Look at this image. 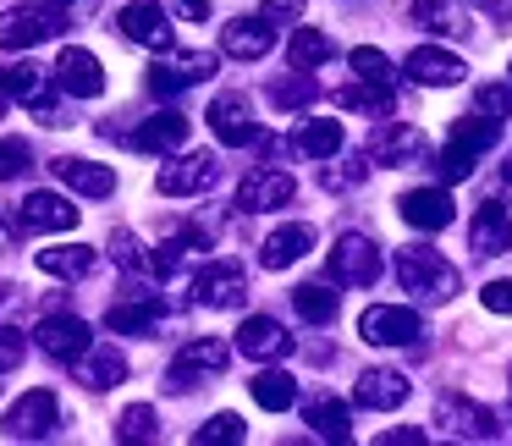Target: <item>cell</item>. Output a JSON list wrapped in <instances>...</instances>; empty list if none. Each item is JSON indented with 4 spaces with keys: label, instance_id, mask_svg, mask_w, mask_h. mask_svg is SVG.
<instances>
[{
    "label": "cell",
    "instance_id": "d6986e66",
    "mask_svg": "<svg viewBox=\"0 0 512 446\" xmlns=\"http://www.w3.org/2000/svg\"><path fill=\"white\" fill-rule=\"evenodd\" d=\"M210 127H215V138H221V144H232V149L259 144V122L248 116L243 94H221V100L210 105Z\"/></svg>",
    "mask_w": 512,
    "mask_h": 446
},
{
    "label": "cell",
    "instance_id": "9f6ffc18",
    "mask_svg": "<svg viewBox=\"0 0 512 446\" xmlns=\"http://www.w3.org/2000/svg\"><path fill=\"white\" fill-rule=\"evenodd\" d=\"M507 182H512V160H507Z\"/></svg>",
    "mask_w": 512,
    "mask_h": 446
},
{
    "label": "cell",
    "instance_id": "816d5d0a",
    "mask_svg": "<svg viewBox=\"0 0 512 446\" xmlns=\"http://www.w3.org/2000/svg\"><path fill=\"white\" fill-rule=\"evenodd\" d=\"M430 435L413 430V424H397V430H380V446H424Z\"/></svg>",
    "mask_w": 512,
    "mask_h": 446
},
{
    "label": "cell",
    "instance_id": "7a4b0ae2",
    "mask_svg": "<svg viewBox=\"0 0 512 446\" xmlns=\"http://www.w3.org/2000/svg\"><path fill=\"white\" fill-rule=\"evenodd\" d=\"M56 424H61V402H56V391L39 386V391H23V397L6 408V424H0V430H6V441H45Z\"/></svg>",
    "mask_w": 512,
    "mask_h": 446
},
{
    "label": "cell",
    "instance_id": "f6af8a7d",
    "mask_svg": "<svg viewBox=\"0 0 512 446\" xmlns=\"http://www.w3.org/2000/svg\"><path fill=\"white\" fill-rule=\"evenodd\" d=\"M364 177H369V155L347 160V166H325V188H358Z\"/></svg>",
    "mask_w": 512,
    "mask_h": 446
},
{
    "label": "cell",
    "instance_id": "6f0895ef",
    "mask_svg": "<svg viewBox=\"0 0 512 446\" xmlns=\"http://www.w3.org/2000/svg\"><path fill=\"white\" fill-rule=\"evenodd\" d=\"M507 83H512V67H507Z\"/></svg>",
    "mask_w": 512,
    "mask_h": 446
},
{
    "label": "cell",
    "instance_id": "ac0fdd59",
    "mask_svg": "<svg viewBox=\"0 0 512 446\" xmlns=\"http://www.w3.org/2000/svg\"><path fill=\"white\" fill-rule=\"evenodd\" d=\"M215 182V155H177L160 166V193L166 199H188V193H204Z\"/></svg>",
    "mask_w": 512,
    "mask_h": 446
},
{
    "label": "cell",
    "instance_id": "5bb4252c",
    "mask_svg": "<svg viewBox=\"0 0 512 446\" xmlns=\"http://www.w3.org/2000/svg\"><path fill=\"white\" fill-rule=\"evenodd\" d=\"M133 45H149V50H171V23H166V6L160 0H127L122 17H116Z\"/></svg>",
    "mask_w": 512,
    "mask_h": 446
},
{
    "label": "cell",
    "instance_id": "603a6c76",
    "mask_svg": "<svg viewBox=\"0 0 512 446\" xmlns=\"http://www.w3.org/2000/svg\"><path fill=\"white\" fill-rule=\"evenodd\" d=\"M34 336H39V347H45L50 358H61V364H72V358L89 347V325H83L78 314H50Z\"/></svg>",
    "mask_w": 512,
    "mask_h": 446
},
{
    "label": "cell",
    "instance_id": "1f68e13d",
    "mask_svg": "<svg viewBox=\"0 0 512 446\" xmlns=\"http://www.w3.org/2000/svg\"><path fill=\"white\" fill-rule=\"evenodd\" d=\"M39 270L45 276H61V281H78L94 270V248L83 243H67V248H39Z\"/></svg>",
    "mask_w": 512,
    "mask_h": 446
},
{
    "label": "cell",
    "instance_id": "8992f818",
    "mask_svg": "<svg viewBox=\"0 0 512 446\" xmlns=\"http://www.w3.org/2000/svg\"><path fill=\"white\" fill-rule=\"evenodd\" d=\"M358 331H364L369 347H413L419 342V314L397 309V303H375V309H364Z\"/></svg>",
    "mask_w": 512,
    "mask_h": 446
},
{
    "label": "cell",
    "instance_id": "5b68a950",
    "mask_svg": "<svg viewBox=\"0 0 512 446\" xmlns=\"http://www.w3.org/2000/svg\"><path fill=\"white\" fill-rule=\"evenodd\" d=\"M56 34H61V17L45 12V6H12V12H0V45L6 50H34Z\"/></svg>",
    "mask_w": 512,
    "mask_h": 446
},
{
    "label": "cell",
    "instance_id": "ab89813d",
    "mask_svg": "<svg viewBox=\"0 0 512 446\" xmlns=\"http://www.w3.org/2000/svg\"><path fill=\"white\" fill-rule=\"evenodd\" d=\"M314 94H320V89H314V78H309V72H298V67H292V78L270 83V100H276L281 111H303Z\"/></svg>",
    "mask_w": 512,
    "mask_h": 446
},
{
    "label": "cell",
    "instance_id": "83f0119b",
    "mask_svg": "<svg viewBox=\"0 0 512 446\" xmlns=\"http://www.w3.org/2000/svg\"><path fill=\"white\" fill-rule=\"evenodd\" d=\"M413 17H419L430 34H446V39H463L468 28H474L463 0H413Z\"/></svg>",
    "mask_w": 512,
    "mask_h": 446
},
{
    "label": "cell",
    "instance_id": "f546056e",
    "mask_svg": "<svg viewBox=\"0 0 512 446\" xmlns=\"http://www.w3.org/2000/svg\"><path fill=\"white\" fill-rule=\"evenodd\" d=\"M105 325H111L116 336H149L160 325V298H127V303H111V314H105Z\"/></svg>",
    "mask_w": 512,
    "mask_h": 446
},
{
    "label": "cell",
    "instance_id": "681fc988",
    "mask_svg": "<svg viewBox=\"0 0 512 446\" xmlns=\"http://www.w3.org/2000/svg\"><path fill=\"white\" fill-rule=\"evenodd\" d=\"M479 303H485L490 314H512V281H490V287L479 292Z\"/></svg>",
    "mask_w": 512,
    "mask_h": 446
},
{
    "label": "cell",
    "instance_id": "7402d4cb",
    "mask_svg": "<svg viewBox=\"0 0 512 446\" xmlns=\"http://www.w3.org/2000/svg\"><path fill=\"white\" fill-rule=\"evenodd\" d=\"M413 155H424V133L408 122H386L369 144V166H408Z\"/></svg>",
    "mask_w": 512,
    "mask_h": 446
},
{
    "label": "cell",
    "instance_id": "7dc6e473",
    "mask_svg": "<svg viewBox=\"0 0 512 446\" xmlns=\"http://www.w3.org/2000/svg\"><path fill=\"white\" fill-rule=\"evenodd\" d=\"M474 160H479V155H468V149L446 144V149H441V177H446V182H463L468 171H474Z\"/></svg>",
    "mask_w": 512,
    "mask_h": 446
},
{
    "label": "cell",
    "instance_id": "f35d334b",
    "mask_svg": "<svg viewBox=\"0 0 512 446\" xmlns=\"http://www.w3.org/2000/svg\"><path fill=\"white\" fill-rule=\"evenodd\" d=\"M248 435V424L237 419V413H215L210 424H199L193 430V446H237Z\"/></svg>",
    "mask_w": 512,
    "mask_h": 446
},
{
    "label": "cell",
    "instance_id": "44dd1931",
    "mask_svg": "<svg viewBox=\"0 0 512 446\" xmlns=\"http://www.w3.org/2000/svg\"><path fill=\"white\" fill-rule=\"evenodd\" d=\"M56 177L67 182L72 193H83V199H111V193H116V171L100 166V160H83V155H61L56 160Z\"/></svg>",
    "mask_w": 512,
    "mask_h": 446
},
{
    "label": "cell",
    "instance_id": "f1b7e54d",
    "mask_svg": "<svg viewBox=\"0 0 512 446\" xmlns=\"http://www.w3.org/2000/svg\"><path fill=\"white\" fill-rule=\"evenodd\" d=\"M292 149L309 160H336L342 155V122L336 116H314V122H303L298 133H292Z\"/></svg>",
    "mask_w": 512,
    "mask_h": 446
},
{
    "label": "cell",
    "instance_id": "484cf974",
    "mask_svg": "<svg viewBox=\"0 0 512 446\" xmlns=\"http://www.w3.org/2000/svg\"><path fill=\"white\" fill-rule=\"evenodd\" d=\"M353 402L358 408H402L408 402V380L397 375V369H364L358 375V386H353Z\"/></svg>",
    "mask_w": 512,
    "mask_h": 446
},
{
    "label": "cell",
    "instance_id": "ee69618b",
    "mask_svg": "<svg viewBox=\"0 0 512 446\" xmlns=\"http://www.w3.org/2000/svg\"><path fill=\"white\" fill-rule=\"evenodd\" d=\"M23 353H28V336L12 331V325H0V375L23 364Z\"/></svg>",
    "mask_w": 512,
    "mask_h": 446
},
{
    "label": "cell",
    "instance_id": "4fadbf2b",
    "mask_svg": "<svg viewBox=\"0 0 512 446\" xmlns=\"http://www.w3.org/2000/svg\"><path fill=\"white\" fill-rule=\"evenodd\" d=\"M397 210H402V221L419 226V232H446V226L457 221V204L446 188H408L397 199Z\"/></svg>",
    "mask_w": 512,
    "mask_h": 446
},
{
    "label": "cell",
    "instance_id": "8fae6325",
    "mask_svg": "<svg viewBox=\"0 0 512 446\" xmlns=\"http://www.w3.org/2000/svg\"><path fill=\"white\" fill-rule=\"evenodd\" d=\"M237 353L243 358H259V364H270V358H287L292 353V331L281 320H270V314H248L243 325H237Z\"/></svg>",
    "mask_w": 512,
    "mask_h": 446
},
{
    "label": "cell",
    "instance_id": "3957f363",
    "mask_svg": "<svg viewBox=\"0 0 512 446\" xmlns=\"http://www.w3.org/2000/svg\"><path fill=\"white\" fill-rule=\"evenodd\" d=\"M325 265H331L336 287H369V281H380V243H369L364 232H347V237H336Z\"/></svg>",
    "mask_w": 512,
    "mask_h": 446
},
{
    "label": "cell",
    "instance_id": "d6a6232c",
    "mask_svg": "<svg viewBox=\"0 0 512 446\" xmlns=\"http://www.w3.org/2000/svg\"><path fill=\"white\" fill-rule=\"evenodd\" d=\"M39 94H45V67H34V61H17V67H0V100L34 105Z\"/></svg>",
    "mask_w": 512,
    "mask_h": 446
},
{
    "label": "cell",
    "instance_id": "11a10c76",
    "mask_svg": "<svg viewBox=\"0 0 512 446\" xmlns=\"http://www.w3.org/2000/svg\"><path fill=\"white\" fill-rule=\"evenodd\" d=\"M39 6H56V12H61V6H72V0H39Z\"/></svg>",
    "mask_w": 512,
    "mask_h": 446
},
{
    "label": "cell",
    "instance_id": "60d3db41",
    "mask_svg": "<svg viewBox=\"0 0 512 446\" xmlns=\"http://www.w3.org/2000/svg\"><path fill=\"white\" fill-rule=\"evenodd\" d=\"M160 424H155V408L149 402H133V408L116 419V441H155Z\"/></svg>",
    "mask_w": 512,
    "mask_h": 446
},
{
    "label": "cell",
    "instance_id": "ba28073f",
    "mask_svg": "<svg viewBox=\"0 0 512 446\" xmlns=\"http://www.w3.org/2000/svg\"><path fill=\"white\" fill-rule=\"evenodd\" d=\"M243 298H248V276H243V265H232V259L204 265L199 276H193V303H204V309H237Z\"/></svg>",
    "mask_w": 512,
    "mask_h": 446
},
{
    "label": "cell",
    "instance_id": "836d02e7",
    "mask_svg": "<svg viewBox=\"0 0 512 446\" xmlns=\"http://www.w3.org/2000/svg\"><path fill=\"white\" fill-rule=\"evenodd\" d=\"M248 391H254V402L265 413H281V408L298 402V380H292L287 369H265V375H254V380H248Z\"/></svg>",
    "mask_w": 512,
    "mask_h": 446
},
{
    "label": "cell",
    "instance_id": "b9f144b4",
    "mask_svg": "<svg viewBox=\"0 0 512 446\" xmlns=\"http://www.w3.org/2000/svg\"><path fill=\"white\" fill-rule=\"evenodd\" d=\"M347 61H353V72H358V78H364V83H380V89H391V83H397V72H391V61L380 56L375 45H358V50H353V56H347Z\"/></svg>",
    "mask_w": 512,
    "mask_h": 446
},
{
    "label": "cell",
    "instance_id": "ffe728a7",
    "mask_svg": "<svg viewBox=\"0 0 512 446\" xmlns=\"http://www.w3.org/2000/svg\"><path fill=\"white\" fill-rule=\"evenodd\" d=\"M270 45H276V28L265 23V17H232V23L221 28V50L237 61H259L270 56Z\"/></svg>",
    "mask_w": 512,
    "mask_h": 446
},
{
    "label": "cell",
    "instance_id": "30bf717a",
    "mask_svg": "<svg viewBox=\"0 0 512 446\" xmlns=\"http://www.w3.org/2000/svg\"><path fill=\"white\" fill-rule=\"evenodd\" d=\"M226 358H232V347L215 342V336H199V342H188V347L177 353V364H171V391H188V386H199L204 375H221Z\"/></svg>",
    "mask_w": 512,
    "mask_h": 446
},
{
    "label": "cell",
    "instance_id": "4316f807",
    "mask_svg": "<svg viewBox=\"0 0 512 446\" xmlns=\"http://www.w3.org/2000/svg\"><path fill=\"white\" fill-rule=\"evenodd\" d=\"M133 144L144 149V155H171V149L188 144V116H182V111H160V116H149V122L133 133Z\"/></svg>",
    "mask_w": 512,
    "mask_h": 446
},
{
    "label": "cell",
    "instance_id": "277c9868",
    "mask_svg": "<svg viewBox=\"0 0 512 446\" xmlns=\"http://www.w3.org/2000/svg\"><path fill=\"white\" fill-rule=\"evenodd\" d=\"M215 78V56L210 50H182V56H166L149 67V89L160 94V100H171V94L193 89V83Z\"/></svg>",
    "mask_w": 512,
    "mask_h": 446
},
{
    "label": "cell",
    "instance_id": "c3c4849f",
    "mask_svg": "<svg viewBox=\"0 0 512 446\" xmlns=\"http://www.w3.org/2000/svg\"><path fill=\"white\" fill-rule=\"evenodd\" d=\"M479 111L496 116V122H507V116H512V83H507V89H479Z\"/></svg>",
    "mask_w": 512,
    "mask_h": 446
},
{
    "label": "cell",
    "instance_id": "d590c367",
    "mask_svg": "<svg viewBox=\"0 0 512 446\" xmlns=\"http://www.w3.org/2000/svg\"><path fill=\"white\" fill-rule=\"evenodd\" d=\"M292 309H298L309 325H331L336 309H342V292H331V287H320V281H309V287L292 292Z\"/></svg>",
    "mask_w": 512,
    "mask_h": 446
},
{
    "label": "cell",
    "instance_id": "8d00e7d4",
    "mask_svg": "<svg viewBox=\"0 0 512 446\" xmlns=\"http://www.w3.org/2000/svg\"><path fill=\"white\" fill-rule=\"evenodd\" d=\"M496 138H501V122H496V116H485V111H479V116H463V122L452 127V144L468 149V155H485Z\"/></svg>",
    "mask_w": 512,
    "mask_h": 446
},
{
    "label": "cell",
    "instance_id": "cb8c5ba5",
    "mask_svg": "<svg viewBox=\"0 0 512 446\" xmlns=\"http://www.w3.org/2000/svg\"><path fill=\"white\" fill-rule=\"evenodd\" d=\"M309 248H314V226H309V221H292V226H281V232L265 237V248H259V265H265V270H287V265H298Z\"/></svg>",
    "mask_w": 512,
    "mask_h": 446
},
{
    "label": "cell",
    "instance_id": "6da1fadb",
    "mask_svg": "<svg viewBox=\"0 0 512 446\" xmlns=\"http://www.w3.org/2000/svg\"><path fill=\"white\" fill-rule=\"evenodd\" d=\"M397 281H402V292L430 298V303L457 298V270L446 265L435 248H402V254H397Z\"/></svg>",
    "mask_w": 512,
    "mask_h": 446
},
{
    "label": "cell",
    "instance_id": "e0dca14e",
    "mask_svg": "<svg viewBox=\"0 0 512 446\" xmlns=\"http://www.w3.org/2000/svg\"><path fill=\"white\" fill-rule=\"evenodd\" d=\"M17 226L23 232H72L78 226V204H67L61 193H28L17 204Z\"/></svg>",
    "mask_w": 512,
    "mask_h": 446
},
{
    "label": "cell",
    "instance_id": "f907efd6",
    "mask_svg": "<svg viewBox=\"0 0 512 446\" xmlns=\"http://www.w3.org/2000/svg\"><path fill=\"white\" fill-rule=\"evenodd\" d=\"M303 0H265V23H298Z\"/></svg>",
    "mask_w": 512,
    "mask_h": 446
},
{
    "label": "cell",
    "instance_id": "4dcf8cb0",
    "mask_svg": "<svg viewBox=\"0 0 512 446\" xmlns=\"http://www.w3.org/2000/svg\"><path fill=\"white\" fill-rule=\"evenodd\" d=\"M303 424H309L320 441H353V413L336 397H314L309 408H303Z\"/></svg>",
    "mask_w": 512,
    "mask_h": 446
},
{
    "label": "cell",
    "instance_id": "2e32d148",
    "mask_svg": "<svg viewBox=\"0 0 512 446\" xmlns=\"http://www.w3.org/2000/svg\"><path fill=\"white\" fill-rule=\"evenodd\" d=\"M402 72H408L419 89H452V83H463V61L452 56V50H441V45H419L408 61H402Z\"/></svg>",
    "mask_w": 512,
    "mask_h": 446
},
{
    "label": "cell",
    "instance_id": "74e56055",
    "mask_svg": "<svg viewBox=\"0 0 512 446\" xmlns=\"http://www.w3.org/2000/svg\"><path fill=\"white\" fill-rule=\"evenodd\" d=\"M336 105H347V111H364V116H391V89H380V83H347L342 94H336Z\"/></svg>",
    "mask_w": 512,
    "mask_h": 446
},
{
    "label": "cell",
    "instance_id": "9c48e42d",
    "mask_svg": "<svg viewBox=\"0 0 512 446\" xmlns=\"http://www.w3.org/2000/svg\"><path fill=\"white\" fill-rule=\"evenodd\" d=\"M56 83H61V94H72V100H100V94H105L100 56L83 50V45H67V50H61V61H56Z\"/></svg>",
    "mask_w": 512,
    "mask_h": 446
},
{
    "label": "cell",
    "instance_id": "9a60e30c",
    "mask_svg": "<svg viewBox=\"0 0 512 446\" xmlns=\"http://www.w3.org/2000/svg\"><path fill=\"white\" fill-rule=\"evenodd\" d=\"M468 248L485 254V259H496V254H507V248H512V215H507V204H501V199H485L474 210V221H468Z\"/></svg>",
    "mask_w": 512,
    "mask_h": 446
},
{
    "label": "cell",
    "instance_id": "db71d44e",
    "mask_svg": "<svg viewBox=\"0 0 512 446\" xmlns=\"http://www.w3.org/2000/svg\"><path fill=\"white\" fill-rule=\"evenodd\" d=\"M177 12L188 17V23H204V17H210V0H177Z\"/></svg>",
    "mask_w": 512,
    "mask_h": 446
},
{
    "label": "cell",
    "instance_id": "e575fe53",
    "mask_svg": "<svg viewBox=\"0 0 512 446\" xmlns=\"http://www.w3.org/2000/svg\"><path fill=\"white\" fill-rule=\"evenodd\" d=\"M331 56H336V39H331V34H320V28H292L287 61H292L298 72L320 67V61H331Z\"/></svg>",
    "mask_w": 512,
    "mask_h": 446
},
{
    "label": "cell",
    "instance_id": "7c38bea8",
    "mask_svg": "<svg viewBox=\"0 0 512 446\" xmlns=\"http://www.w3.org/2000/svg\"><path fill=\"white\" fill-rule=\"evenodd\" d=\"M292 193H298V182H292L287 171L265 166V171H254V177H243V188H237V210L270 215V210H281V204H292Z\"/></svg>",
    "mask_w": 512,
    "mask_h": 446
},
{
    "label": "cell",
    "instance_id": "7bdbcfd3",
    "mask_svg": "<svg viewBox=\"0 0 512 446\" xmlns=\"http://www.w3.org/2000/svg\"><path fill=\"white\" fill-rule=\"evenodd\" d=\"M28 166H34V155H28V144H23V138H0V182L23 177Z\"/></svg>",
    "mask_w": 512,
    "mask_h": 446
},
{
    "label": "cell",
    "instance_id": "d4e9b609",
    "mask_svg": "<svg viewBox=\"0 0 512 446\" xmlns=\"http://www.w3.org/2000/svg\"><path fill=\"white\" fill-rule=\"evenodd\" d=\"M72 364H78V380L89 391H111V386H122V380H127V358L116 353V347H94L89 342Z\"/></svg>",
    "mask_w": 512,
    "mask_h": 446
},
{
    "label": "cell",
    "instance_id": "bcb514c9",
    "mask_svg": "<svg viewBox=\"0 0 512 446\" xmlns=\"http://www.w3.org/2000/svg\"><path fill=\"white\" fill-rule=\"evenodd\" d=\"M111 254H116V265H122V270H144V265H149L133 232H116V237H111Z\"/></svg>",
    "mask_w": 512,
    "mask_h": 446
},
{
    "label": "cell",
    "instance_id": "f5cc1de1",
    "mask_svg": "<svg viewBox=\"0 0 512 446\" xmlns=\"http://www.w3.org/2000/svg\"><path fill=\"white\" fill-rule=\"evenodd\" d=\"M17 237H23V226H17V215L0 204V243H17Z\"/></svg>",
    "mask_w": 512,
    "mask_h": 446
},
{
    "label": "cell",
    "instance_id": "52a82bcc",
    "mask_svg": "<svg viewBox=\"0 0 512 446\" xmlns=\"http://www.w3.org/2000/svg\"><path fill=\"white\" fill-rule=\"evenodd\" d=\"M435 424H446L452 441H496V435H501L496 413H490L485 402H463V397H441Z\"/></svg>",
    "mask_w": 512,
    "mask_h": 446
}]
</instances>
